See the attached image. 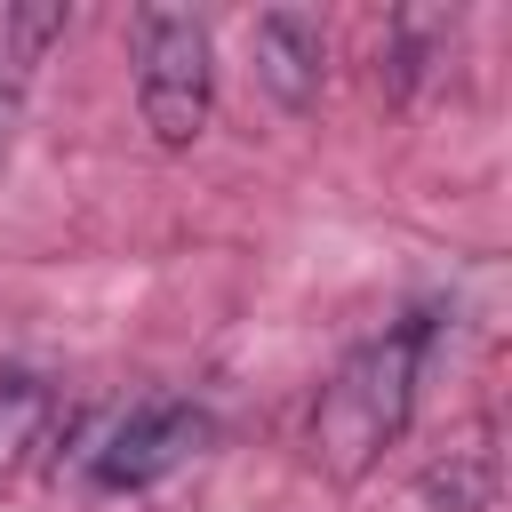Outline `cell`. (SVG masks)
Segmentation results:
<instances>
[{"label": "cell", "mask_w": 512, "mask_h": 512, "mask_svg": "<svg viewBox=\"0 0 512 512\" xmlns=\"http://www.w3.org/2000/svg\"><path fill=\"white\" fill-rule=\"evenodd\" d=\"M16 112H24V80L8 72V80H0V152H8V136H16Z\"/></svg>", "instance_id": "6"}, {"label": "cell", "mask_w": 512, "mask_h": 512, "mask_svg": "<svg viewBox=\"0 0 512 512\" xmlns=\"http://www.w3.org/2000/svg\"><path fill=\"white\" fill-rule=\"evenodd\" d=\"M208 24L192 8H136V112L160 152H184L208 128Z\"/></svg>", "instance_id": "2"}, {"label": "cell", "mask_w": 512, "mask_h": 512, "mask_svg": "<svg viewBox=\"0 0 512 512\" xmlns=\"http://www.w3.org/2000/svg\"><path fill=\"white\" fill-rule=\"evenodd\" d=\"M320 72H328V32H320L312 16H296V8L256 16V80H264L288 112H312Z\"/></svg>", "instance_id": "4"}, {"label": "cell", "mask_w": 512, "mask_h": 512, "mask_svg": "<svg viewBox=\"0 0 512 512\" xmlns=\"http://www.w3.org/2000/svg\"><path fill=\"white\" fill-rule=\"evenodd\" d=\"M424 336H432V320H400L328 376V392L312 408V456L328 480H360L400 440L408 400H416V368H424Z\"/></svg>", "instance_id": "1"}, {"label": "cell", "mask_w": 512, "mask_h": 512, "mask_svg": "<svg viewBox=\"0 0 512 512\" xmlns=\"http://www.w3.org/2000/svg\"><path fill=\"white\" fill-rule=\"evenodd\" d=\"M208 448V416L192 400H144L112 424V440L96 448V488H152L168 472H184L192 456Z\"/></svg>", "instance_id": "3"}, {"label": "cell", "mask_w": 512, "mask_h": 512, "mask_svg": "<svg viewBox=\"0 0 512 512\" xmlns=\"http://www.w3.org/2000/svg\"><path fill=\"white\" fill-rule=\"evenodd\" d=\"M56 424V392L40 376H0V472H16Z\"/></svg>", "instance_id": "5"}]
</instances>
